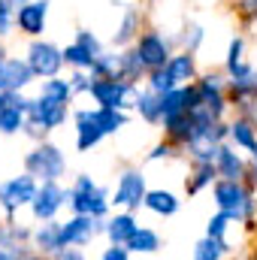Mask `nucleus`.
<instances>
[{"label":"nucleus","instance_id":"nucleus-1","mask_svg":"<svg viewBox=\"0 0 257 260\" xmlns=\"http://www.w3.org/2000/svg\"><path fill=\"white\" fill-rule=\"evenodd\" d=\"M109 191L97 185L91 176H79L70 188V209L73 215H94V218H109Z\"/></svg>","mask_w":257,"mask_h":260},{"label":"nucleus","instance_id":"nucleus-2","mask_svg":"<svg viewBox=\"0 0 257 260\" xmlns=\"http://www.w3.org/2000/svg\"><path fill=\"white\" fill-rule=\"evenodd\" d=\"M136 94H139V82H130L124 76H103V79H94L91 85V97L97 106L127 109L136 103Z\"/></svg>","mask_w":257,"mask_h":260},{"label":"nucleus","instance_id":"nucleus-3","mask_svg":"<svg viewBox=\"0 0 257 260\" xmlns=\"http://www.w3.org/2000/svg\"><path fill=\"white\" fill-rule=\"evenodd\" d=\"M37 191H40V179L34 173H27V170L21 176H12V179L0 182V209H3V215L12 221L21 206L34 203Z\"/></svg>","mask_w":257,"mask_h":260},{"label":"nucleus","instance_id":"nucleus-4","mask_svg":"<svg viewBox=\"0 0 257 260\" xmlns=\"http://www.w3.org/2000/svg\"><path fill=\"white\" fill-rule=\"evenodd\" d=\"M24 170L34 173L40 182H52L67 173V157L55 142H40L34 151L24 154Z\"/></svg>","mask_w":257,"mask_h":260},{"label":"nucleus","instance_id":"nucleus-5","mask_svg":"<svg viewBox=\"0 0 257 260\" xmlns=\"http://www.w3.org/2000/svg\"><path fill=\"white\" fill-rule=\"evenodd\" d=\"M212 197H215V206L224 209L233 221H245V206L254 197V188L245 185L242 179H218L212 185Z\"/></svg>","mask_w":257,"mask_h":260},{"label":"nucleus","instance_id":"nucleus-6","mask_svg":"<svg viewBox=\"0 0 257 260\" xmlns=\"http://www.w3.org/2000/svg\"><path fill=\"white\" fill-rule=\"evenodd\" d=\"M64 206H70V188H64L58 179L40 182V191L30 203V212H34L37 221H52Z\"/></svg>","mask_w":257,"mask_h":260},{"label":"nucleus","instance_id":"nucleus-7","mask_svg":"<svg viewBox=\"0 0 257 260\" xmlns=\"http://www.w3.org/2000/svg\"><path fill=\"white\" fill-rule=\"evenodd\" d=\"M27 64L34 67L37 79H52V76H61V67L64 61V49H58L55 43H46V40H34L27 46Z\"/></svg>","mask_w":257,"mask_h":260},{"label":"nucleus","instance_id":"nucleus-8","mask_svg":"<svg viewBox=\"0 0 257 260\" xmlns=\"http://www.w3.org/2000/svg\"><path fill=\"white\" fill-rule=\"evenodd\" d=\"M67 115H70V103H61V100H55L49 94L34 97L30 106H27V121L37 124V127H43V130L61 127L67 121Z\"/></svg>","mask_w":257,"mask_h":260},{"label":"nucleus","instance_id":"nucleus-9","mask_svg":"<svg viewBox=\"0 0 257 260\" xmlns=\"http://www.w3.org/2000/svg\"><path fill=\"white\" fill-rule=\"evenodd\" d=\"M145 194H148V188H145V176H142V170L127 167V170L118 176V185H115L112 203L121 206V209L136 212L139 206H145Z\"/></svg>","mask_w":257,"mask_h":260},{"label":"nucleus","instance_id":"nucleus-10","mask_svg":"<svg viewBox=\"0 0 257 260\" xmlns=\"http://www.w3.org/2000/svg\"><path fill=\"white\" fill-rule=\"evenodd\" d=\"M100 233H106V218H94V215H73L70 221L61 224V239L64 245H88L91 239H97Z\"/></svg>","mask_w":257,"mask_h":260},{"label":"nucleus","instance_id":"nucleus-11","mask_svg":"<svg viewBox=\"0 0 257 260\" xmlns=\"http://www.w3.org/2000/svg\"><path fill=\"white\" fill-rule=\"evenodd\" d=\"M46 15H49V0H27L15 6V27L27 37H43Z\"/></svg>","mask_w":257,"mask_h":260},{"label":"nucleus","instance_id":"nucleus-12","mask_svg":"<svg viewBox=\"0 0 257 260\" xmlns=\"http://www.w3.org/2000/svg\"><path fill=\"white\" fill-rule=\"evenodd\" d=\"M136 49L142 55V61L148 64V70H157V67H167V61L173 58L170 55V40L157 30H145L136 37Z\"/></svg>","mask_w":257,"mask_h":260},{"label":"nucleus","instance_id":"nucleus-13","mask_svg":"<svg viewBox=\"0 0 257 260\" xmlns=\"http://www.w3.org/2000/svg\"><path fill=\"white\" fill-rule=\"evenodd\" d=\"M37 79L34 67L27 64V58H6V64L0 67V91H24L30 82Z\"/></svg>","mask_w":257,"mask_h":260},{"label":"nucleus","instance_id":"nucleus-14","mask_svg":"<svg viewBox=\"0 0 257 260\" xmlns=\"http://www.w3.org/2000/svg\"><path fill=\"white\" fill-rule=\"evenodd\" d=\"M73 121H76V148H79V151L97 148L100 139L106 136V130L97 124V118L91 115V109H76V112H73Z\"/></svg>","mask_w":257,"mask_h":260},{"label":"nucleus","instance_id":"nucleus-15","mask_svg":"<svg viewBox=\"0 0 257 260\" xmlns=\"http://www.w3.org/2000/svg\"><path fill=\"white\" fill-rule=\"evenodd\" d=\"M215 170H218V179H245L251 167L245 164V157L236 148H230L224 142L221 151H218V157H215Z\"/></svg>","mask_w":257,"mask_h":260},{"label":"nucleus","instance_id":"nucleus-16","mask_svg":"<svg viewBox=\"0 0 257 260\" xmlns=\"http://www.w3.org/2000/svg\"><path fill=\"white\" fill-rule=\"evenodd\" d=\"M30 242H34V248L40 251V254H55L61 245H64V239H61V221H43L37 230H34V236H30Z\"/></svg>","mask_w":257,"mask_h":260},{"label":"nucleus","instance_id":"nucleus-17","mask_svg":"<svg viewBox=\"0 0 257 260\" xmlns=\"http://www.w3.org/2000/svg\"><path fill=\"white\" fill-rule=\"evenodd\" d=\"M164 133H167V139H170L173 145L185 148V145H188V139L194 136V118H191V112L185 109V112L167 115V118H164Z\"/></svg>","mask_w":257,"mask_h":260},{"label":"nucleus","instance_id":"nucleus-18","mask_svg":"<svg viewBox=\"0 0 257 260\" xmlns=\"http://www.w3.org/2000/svg\"><path fill=\"white\" fill-rule=\"evenodd\" d=\"M136 115L145 121V124H164V106H160V94H154L151 88H142L136 94V103H133Z\"/></svg>","mask_w":257,"mask_h":260},{"label":"nucleus","instance_id":"nucleus-19","mask_svg":"<svg viewBox=\"0 0 257 260\" xmlns=\"http://www.w3.org/2000/svg\"><path fill=\"white\" fill-rule=\"evenodd\" d=\"M139 230V224H136V218H133V212L124 209V212H118V215H112V218H106V236H109V242H121V245H127V239Z\"/></svg>","mask_w":257,"mask_h":260},{"label":"nucleus","instance_id":"nucleus-20","mask_svg":"<svg viewBox=\"0 0 257 260\" xmlns=\"http://www.w3.org/2000/svg\"><path fill=\"white\" fill-rule=\"evenodd\" d=\"M230 142L236 145V148H245V151H257V124L251 118H245V115H239L236 121H230Z\"/></svg>","mask_w":257,"mask_h":260},{"label":"nucleus","instance_id":"nucleus-21","mask_svg":"<svg viewBox=\"0 0 257 260\" xmlns=\"http://www.w3.org/2000/svg\"><path fill=\"white\" fill-rule=\"evenodd\" d=\"M139 24H142V12H139L136 6H130L127 12H124V18H121V24H118V30L112 34V46L127 49L130 43H136V37H139Z\"/></svg>","mask_w":257,"mask_h":260},{"label":"nucleus","instance_id":"nucleus-22","mask_svg":"<svg viewBox=\"0 0 257 260\" xmlns=\"http://www.w3.org/2000/svg\"><path fill=\"white\" fill-rule=\"evenodd\" d=\"M215 182H218L215 164L212 160H194V173H191V179L185 182V191H188V197H194V194H200L203 188L215 185Z\"/></svg>","mask_w":257,"mask_h":260},{"label":"nucleus","instance_id":"nucleus-23","mask_svg":"<svg viewBox=\"0 0 257 260\" xmlns=\"http://www.w3.org/2000/svg\"><path fill=\"white\" fill-rule=\"evenodd\" d=\"M167 70H170V76L176 79V85H188L197 79V61H194V52H179V55H173L170 61H167Z\"/></svg>","mask_w":257,"mask_h":260},{"label":"nucleus","instance_id":"nucleus-24","mask_svg":"<svg viewBox=\"0 0 257 260\" xmlns=\"http://www.w3.org/2000/svg\"><path fill=\"white\" fill-rule=\"evenodd\" d=\"M242 52H245V40H242V37H233V40H230V49H227V64H224L230 79H245V76L254 70V67L245 64Z\"/></svg>","mask_w":257,"mask_h":260},{"label":"nucleus","instance_id":"nucleus-25","mask_svg":"<svg viewBox=\"0 0 257 260\" xmlns=\"http://www.w3.org/2000/svg\"><path fill=\"white\" fill-rule=\"evenodd\" d=\"M91 115L97 118L100 127L106 130V136H109V133H118L121 127H127V121H130V115L124 109H112V106H94Z\"/></svg>","mask_w":257,"mask_h":260},{"label":"nucleus","instance_id":"nucleus-26","mask_svg":"<svg viewBox=\"0 0 257 260\" xmlns=\"http://www.w3.org/2000/svg\"><path fill=\"white\" fill-rule=\"evenodd\" d=\"M145 209L160 215V218H170V215L179 212V197L173 191H148L145 194Z\"/></svg>","mask_w":257,"mask_h":260},{"label":"nucleus","instance_id":"nucleus-27","mask_svg":"<svg viewBox=\"0 0 257 260\" xmlns=\"http://www.w3.org/2000/svg\"><path fill=\"white\" fill-rule=\"evenodd\" d=\"M127 248L130 254H157L160 251V236L151 227H139L127 239Z\"/></svg>","mask_w":257,"mask_h":260},{"label":"nucleus","instance_id":"nucleus-28","mask_svg":"<svg viewBox=\"0 0 257 260\" xmlns=\"http://www.w3.org/2000/svg\"><path fill=\"white\" fill-rule=\"evenodd\" d=\"M121 76L130 79V82H139V79H145L148 76V64L142 61V55H139V49L133 46V49H121Z\"/></svg>","mask_w":257,"mask_h":260},{"label":"nucleus","instance_id":"nucleus-29","mask_svg":"<svg viewBox=\"0 0 257 260\" xmlns=\"http://www.w3.org/2000/svg\"><path fill=\"white\" fill-rule=\"evenodd\" d=\"M230 251V242L227 239H215V236H203L197 245H194V260H218Z\"/></svg>","mask_w":257,"mask_h":260},{"label":"nucleus","instance_id":"nucleus-30","mask_svg":"<svg viewBox=\"0 0 257 260\" xmlns=\"http://www.w3.org/2000/svg\"><path fill=\"white\" fill-rule=\"evenodd\" d=\"M40 94H49V97H55V100H61V103H73V97H76L73 82H70V79H61V76L46 79L43 88H40Z\"/></svg>","mask_w":257,"mask_h":260},{"label":"nucleus","instance_id":"nucleus-31","mask_svg":"<svg viewBox=\"0 0 257 260\" xmlns=\"http://www.w3.org/2000/svg\"><path fill=\"white\" fill-rule=\"evenodd\" d=\"M27 124V112L18 109V106H3L0 109V133H21Z\"/></svg>","mask_w":257,"mask_h":260},{"label":"nucleus","instance_id":"nucleus-32","mask_svg":"<svg viewBox=\"0 0 257 260\" xmlns=\"http://www.w3.org/2000/svg\"><path fill=\"white\" fill-rule=\"evenodd\" d=\"M91 76L94 79H103V76H121V52H100L97 61L91 67Z\"/></svg>","mask_w":257,"mask_h":260},{"label":"nucleus","instance_id":"nucleus-33","mask_svg":"<svg viewBox=\"0 0 257 260\" xmlns=\"http://www.w3.org/2000/svg\"><path fill=\"white\" fill-rule=\"evenodd\" d=\"M64 61H67V67H73V70H91L94 61H97V55H91L82 43H70L64 49Z\"/></svg>","mask_w":257,"mask_h":260},{"label":"nucleus","instance_id":"nucleus-34","mask_svg":"<svg viewBox=\"0 0 257 260\" xmlns=\"http://www.w3.org/2000/svg\"><path fill=\"white\" fill-rule=\"evenodd\" d=\"M145 88H151L154 94H167V91L176 88V79L170 76L167 67H157V70H148V76H145Z\"/></svg>","mask_w":257,"mask_h":260},{"label":"nucleus","instance_id":"nucleus-35","mask_svg":"<svg viewBox=\"0 0 257 260\" xmlns=\"http://www.w3.org/2000/svg\"><path fill=\"white\" fill-rule=\"evenodd\" d=\"M160 106H164V118L167 115H176V112H185V88L176 85L173 91L160 94Z\"/></svg>","mask_w":257,"mask_h":260},{"label":"nucleus","instance_id":"nucleus-36","mask_svg":"<svg viewBox=\"0 0 257 260\" xmlns=\"http://www.w3.org/2000/svg\"><path fill=\"white\" fill-rule=\"evenodd\" d=\"M230 215L224 212V209H218V215H212L209 218V224H206V233L209 236H215V239H227V227H230Z\"/></svg>","mask_w":257,"mask_h":260},{"label":"nucleus","instance_id":"nucleus-37","mask_svg":"<svg viewBox=\"0 0 257 260\" xmlns=\"http://www.w3.org/2000/svg\"><path fill=\"white\" fill-rule=\"evenodd\" d=\"M12 27H15V3L0 0V37H9Z\"/></svg>","mask_w":257,"mask_h":260},{"label":"nucleus","instance_id":"nucleus-38","mask_svg":"<svg viewBox=\"0 0 257 260\" xmlns=\"http://www.w3.org/2000/svg\"><path fill=\"white\" fill-rule=\"evenodd\" d=\"M76 43H82V46H85V49H88L91 55H100V52H103L100 40H97V37H94L91 30H85V27H79V30H76Z\"/></svg>","mask_w":257,"mask_h":260},{"label":"nucleus","instance_id":"nucleus-39","mask_svg":"<svg viewBox=\"0 0 257 260\" xmlns=\"http://www.w3.org/2000/svg\"><path fill=\"white\" fill-rule=\"evenodd\" d=\"M34 257V251H27V245H0V260H24Z\"/></svg>","mask_w":257,"mask_h":260},{"label":"nucleus","instance_id":"nucleus-40","mask_svg":"<svg viewBox=\"0 0 257 260\" xmlns=\"http://www.w3.org/2000/svg\"><path fill=\"white\" fill-rule=\"evenodd\" d=\"M200 43H203V27H200V24H191V27L182 34V46H185L188 52H197Z\"/></svg>","mask_w":257,"mask_h":260},{"label":"nucleus","instance_id":"nucleus-41","mask_svg":"<svg viewBox=\"0 0 257 260\" xmlns=\"http://www.w3.org/2000/svg\"><path fill=\"white\" fill-rule=\"evenodd\" d=\"M176 148H179V145H173L170 139H167V142H157V145L145 154V160H160V157L167 160V157H173V154H176Z\"/></svg>","mask_w":257,"mask_h":260},{"label":"nucleus","instance_id":"nucleus-42","mask_svg":"<svg viewBox=\"0 0 257 260\" xmlns=\"http://www.w3.org/2000/svg\"><path fill=\"white\" fill-rule=\"evenodd\" d=\"M130 257V248L121 245V242H112L106 251H103V260H127Z\"/></svg>","mask_w":257,"mask_h":260},{"label":"nucleus","instance_id":"nucleus-43","mask_svg":"<svg viewBox=\"0 0 257 260\" xmlns=\"http://www.w3.org/2000/svg\"><path fill=\"white\" fill-rule=\"evenodd\" d=\"M6 106H18V109H24V112H27L30 100H27L21 91H6Z\"/></svg>","mask_w":257,"mask_h":260},{"label":"nucleus","instance_id":"nucleus-44","mask_svg":"<svg viewBox=\"0 0 257 260\" xmlns=\"http://www.w3.org/2000/svg\"><path fill=\"white\" fill-rule=\"evenodd\" d=\"M76 248H79V245H61L52 257H58V260H82L85 254H82V251H76Z\"/></svg>","mask_w":257,"mask_h":260},{"label":"nucleus","instance_id":"nucleus-45","mask_svg":"<svg viewBox=\"0 0 257 260\" xmlns=\"http://www.w3.org/2000/svg\"><path fill=\"white\" fill-rule=\"evenodd\" d=\"M236 12L242 18H257V0H239L236 3Z\"/></svg>","mask_w":257,"mask_h":260},{"label":"nucleus","instance_id":"nucleus-46","mask_svg":"<svg viewBox=\"0 0 257 260\" xmlns=\"http://www.w3.org/2000/svg\"><path fill=\"white\" fill-rule=\"evenodd\" d=\"M239 112L257 124V97H254V100H248V103H242V106H239Z\"/></svg>","mask_w":257,"mask_h":260},{"label":"nucleus","instance_id":"nucleus-47","mask_svg":"<svg viewBox=\"0 0 257 260\" xmlns=\"http://www.w3.org/2000/svg\"><path fill=\"white\" fill-rule=\"evenodd\" d=\"M3 106H6V94L0 91V109H3Z\"/></svg>","mask_w":257,"mask_h":260},{"label":"nucleus","instance_id":"nucleus-48","mask_svg":"<svg viewBox=\"0 0 257 260\" xmlns=\"http://www.w3.org/2000/svg\"><path fill=\"white\" fill-rule=\"evenodd\" d=\"M6 64V52H3V49H0V67Z\"/></svg>","mask_w":257,"mask_h":260},{"label":"nucleus","instance_id":"nucleus-49","mask_svg":"<svg viewBox=\"0 0 257 260\" xmlns=\"http://www.w3.org/2000/svg\"><path fill=\"white\" fill-rule=\"evenodd\" d=\"M12 3H15V6H21V3H27V0H12Z\"/></svg>","mask_w":257,"mask_h":260},{"label":"nucleus","instance_id":"nucleus-50","mask_svg":"<svg viewBox=\"0 0 257 260\" xmlns=\"http://www.w3.org/2000/svg\"><path fill=\"white\" fill-rule=\"evenodd\" d=\"M251 157H254V170H257V151H254V154H251Z\"/></svg>","mask_w":257,"mask_h":260},{"label":"nucleus","instance_id":"nucleus-51","mask_svg":"<svg viewBox=\"0 0 257 260\" xmlns=\"http://www.w3.org/2000/svg\"><path fill=\"white\" fill-rule=\"evenodd\" d=\"M254 21H257V18H254Z\"/></svg>","mask_w":257,"mask_h":260}]
</instances>
